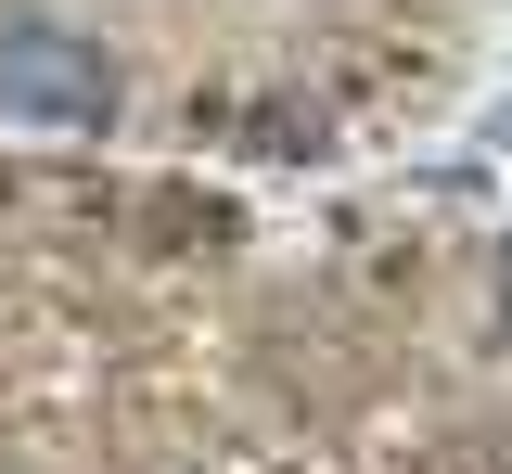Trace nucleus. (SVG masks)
<instances>
[{"instance_id": "1", "label": "nucleus", "mask_w": 512, "mask_h": 474, "mask_svg": "<svg viewBox=\"0 0 512 474\" xmlns=\"http://www.w3.org/2000/svg\"><path fill=\"white\" fill-rule=\"evenodd\" d=\"M0 116L103 129V116H116V65H103V39H77V26H0Z\"/></svg>"}, {"instance_id": "2", "label": "nucleus", "mask_w": 512, "mask_h": 474, "mask_svg": "<svg viewBox=\"0 0 512 474\" xmlns=\"http://www.w3.org/2000/svg\"><path fill=\"white\" fill-rule=\"evenodd\" d=\"M500 295H512V282H500Z\"/></svg>"}]
</instances>
